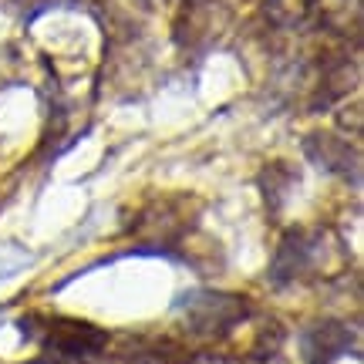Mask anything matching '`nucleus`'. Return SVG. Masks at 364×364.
Wrapping results in <instances>:
<instances>
[{"label": "nucleus", "mask_w": 364, "mask_h": 364, "mask_svg": "<svg viewBox=\"0 0 364 364\" xmlns=\"http://www.w3.org/2000/svg\"><path fill=\"white\" fill-rule=\"evenodd\" d=\"M351 344V331L341 324V321H317L304 331L300 338V348H304V358L311 364H327L341 358Z\"/></svg>", "instance_id": "7"}, {"label": "nucleus", "mask_w": 364, "mask_h": 364, "mask_svg": "<svg viewBox=\"0 0 364 364\" xmlns=\"http://www.w3.org/2000/svg\"><path fill=\"white\" fill-rule=\"evenodd\" d=\"M304 152L317 169L331 172V176H351L358 179V149L348 139H341L334 132H314L304 142Z\"/></svg>", "instance_id": "6"}, {"label": "nucleus", "mask_w": 364, "mask_h": 364, "mask_svg": "<svg viewBox=\"0 0 364 364\" xmlns=\"http://www.w3.org/2000/svg\"><path fill=\"white\" fill-rule=\"evenodd\" d=\"M223 24H226V17L216 0H186L179 21H176V38L182 48H203L220 38Z\"/></svg>", "instance_id": "5"}, {"label": "nucleus", "mask_w": 364, "mask_h": 364, "mask_svg": "<svg viewBox=\"0 0 364 364\" xmlns=\"http://www.w3.org/2000/svg\"><path fill=\"white\" fill-rule=\"evenodd\" d=\"M182 307H186V327L203 341L230 338L257 314L247 297L223 290H193L182 300Z\"/></svg>", "instance_id": "2"}, {"label": "nucleus", "mask_w": 364, "mask_h": 364, "mask_svg": "<svg viewBox=\"0 0 364 364\" xmlns=\"http://www.w3.org/2000/svg\"><path fill=\"white\" fill-rule=\"evenodd\" d=\"M44 344L65 361H85L105 351L108 334L102 327L88 324V321H71V317H54L44 324Z\"/></svg>", "instance_id": "4"}, {"label": "nucleus", "mask_w": 364, "mask_h": 364, "mask_svg": "<svg viewBox=\"0 0 364 364\" xmlns=\"http://www.w3.org/2000/svg\"><path fill=\"white\" fill-rule=\"evenodd\" d=\"M189 203H193L189 196H162L156 203H149L139 213L135 236L149 240L159 250L179 247L182 240L193 233V223L199 216V206H189Z\"/></svg>", "instance_id": "3"}, {"label": "nucleus", "mask_w": 364, "mask_h": 364, "mask_svg": "<svg viewBox=\"0 0 364 364\" xmlns=\"http://www.w3.org/2000/svg\"><path fill=\"white\" fill-rule=\"evenodd\" d=\"M348 270V247L331 230H290L284 233L273 253L270 280L273 284H311L331 280Z\"/></svg>", "instance_id": "1"}]
</instances>
